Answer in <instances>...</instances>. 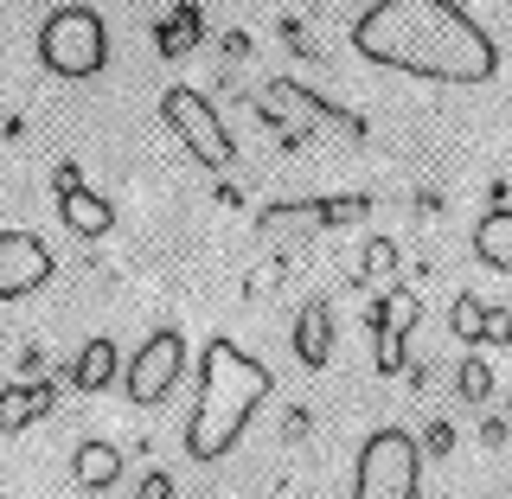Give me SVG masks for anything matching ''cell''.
<instances>
[{
  "label": "cell",
  "mask_w": 512,
  "mask_h": 499,
  "mask_svg": "<svg viewBox=\"0 0 512 499\" xmlns=\"http://www.w3.org/2000/svg\"><path fill=\"white\" fill-rule=\"evenodd\" d=\"M269 391H276V378H269L263 359H250L237 340H212L199 359V397H192L186 416V455L224 461L256 423V410L269 404Z\"/></svg>",
  "instance_id": "obj_2"
},
{
  "label": "cell",
  "mask_w": 512,
  "mask_h": 499,
  "mask_svg": "<svg viewBox=\"0 0 512 499\" xmlns=\"http://www.w3.org/2000/svg\"><path fill=\"white\" fill-rule=\"evenodd\" d=\"M352 499H423V442L410 429H372L359 442Z\"/></svg>",
  "instance_id": "obj_4"
},
{
  "label": "cell",
  "mask_w": 512,
  "mask_h": 499,
  "mask_svg": "<svg viewBox=\"0 0 512 499\" xmlns=\"http://www.w3.org/2000/svg\"><path fill=\"white\" fill-rule=\"evenodd\" d=\"M455 333H461V340H474V333H480V308H474V301H461V308H455Z\"/></svg>",
  "instance_id": "obj_15"
},
{
  "label": "cell",
  "mask_w": 512,
  "mask_h": 499,
  "mask_svg": "<svg viewBox=\"0 0 512 499\" xmlns=\"http://www.w3.org/2000/svg\"><path fill=\"white\" fill-rule=\"evenodd\" d=\"M461 391L480 397V391H487V372H480V365H461Z\"/></svg>",
  "instance_id": "obj_17"
},
{
  "label": "cell",
  "mask_w": 512,
  "mask_h": 499,
  "mask_svg": "<svg viewBox=\"0 0 512 499\" xmlns=\"http://www.w3.org/2000/svg\"><path fill=\"white\" fill-rule=\"evenodd\" d=\"M116 372H122V359H116V340H103V333H96V340L77 352V372H71V384L84 397H103L109 384H116Z\"/></svg>",
  "instance_id": "obj_11"
},
{
  "label": "cell",
  "mask_w": 512,
  "mask_h": 499,
  "mask_svg": "<svg viewBox=\"0 0 512 499\" xmlns=\"http://www.w3.org/2000/svg\"><path fill=\"white\" fill-rule=\"evenodd\" d=\"M359 58L384 71L423 77V84H493L500 71V45L474 20L461 0H372L352 20Z\"/></svg>",
  "instance_id": "obj_1"
},
{
  "label": "cell",
  "mask_w": 512,
  "mask_h": 499,
  "mask_svg": "<svg viewBox=\"0 0 512 499\" xmlns=\"http://www.w3.org/2000/svg\"><path fill=\"white\" fill-rule=\"evenodd\" d=\"M58 410V378H20L0 391V436H13V429L39 423V416Z\"/></svg>",
  "instance_id": "obj_8"
},
{
  "label": "cell",
  "mask_w": 512,
  "mask_h": 499,
  "mask_svg": "<svg viewBox=\"0 0 512 499\" xmlns=\"http://www.w3.org/2000/svg\"><path fill=\"white\" fill-rule=\"evenodd\" d=\"M71 468H77V487L103 493V487H116V480H122V448L116 442H84Z\"/></svg>",
  "instance_id": "obj_12"
},
{
  "label": "cell",
  "mask_w": 512,
  "mask_h": 499,
  "mask_svg": "<svg viewBox=\"0 0 512 499\" xmlns=\"http://www.w3.org/2000/svg\"><path fill=\"white\" fill-rule=\"evenodd\" d=\"M141 499H173V480H167V474H160V468H154L148 480H141Z\"/></svg>",
  "instance_id": "obj_16"
},
{
  "label": "cell",
  "mask_w": 512,
  "mask_h": 499,
  "mask_svg": "<svg viewBox=\"0 0 512 499\" xmlns=\"http://www.w3.org/2000/svg\"><path fill=\"white\" fill-rule=\"evenodd\" d=\"M58 218H64L71 237H109L116 231V205H109L103 192H90V186H64L58 192Z\"/></svg>",
  "instance_id": "obj_9"
},
{
  "label": "cell",
  "mask_w": 512,
  "mask_h": 499,
  "mask_svg": "<svg viewBox=\"0 0 512 499\" xmlns=\"http://www.w3.org/2000/svg\"><path fill=\"white\" fill-rule=\"evenodd\" d=\"M160 122L173 128V135L186 141V154L192 160H205L212 173H224L237 160V141H231V128H224V116L212 103H205V90H192V84H173L167 96H160Z\"/></svg>",
  "instance_id": "obj_5"
},
{
  "label": "cell",
  "mask_w": 512,
  "mask_h": 499,
  "mask_svg": "<svg viewBox=\"0 0 512 499\" xmlns=\"http://www.w3.org/2000/svg\"><path fill=\"white\" fill-rule=\"evenodd\" d=\"M295 359L308 365V372H320V365L333 359V308L327 301H308L295 320Z\"/></svg>",
  "instance_id": "obj_10"
},
{
  "label": "cell",
  "mask_w": 512,
  "mask_h": 499,
  "mask_svg": "<svg viewBox=\"0 0 512 499\" xmlns=\"http://www.w3.org/2000/svg\"><path fill=\"white\" fill-rule=\"evenodd\" d=\"M474 250H480L487 269H512V212L506 205H493V212L474 224Z\"/></svg>",
  "instance_id": "obj_13"
},
{
  "label": "cell",
  "mask_w": 512,
  "mask_h": 499,
  "mask_svg": "<svg viewBox=\"0 0 512 499\" xmlns=\"http://www.w3.org/2000/svg\"><path fill=\"white\" fill-rule=\"evenodd\" d=\"M180 372H186V340L173 327H160V333H148V346L128 359V372H122V391H128V404H167L173 397V384H180Z\"/></svg>",
  "instance_id": "obj_6"
},
{
  "label": "cell",
  "mask_w": 512,
  "mask_h": 499,
  "mask_svg": "<svg viewBox=\"0 0 512 499\" xmlns=\"http://www.w3.org/2000/svg\"><path fill=\"white\" fill-rule=\"evenodd\" d=\"M39 64L64 84H84L109 64V26L96 7H52L39 26Z\"/></svg>",
  "instance_id": "obj_3"
},
{
  "label": "cell",
  "mask_w": 512,
  "mask_h": 499,
  "mask_svg": "<svg viewBox=\"0 0 512 499\" xmlns=\"http://www.w3.org/2000/svg\"><path fill=\"white\" fill-rule=\"evenodd\" d=\"M52 282V250L32 231H0V301H26Z\"/></svg>",
  "instance_id": "obj_7"
},
{
  "label": "cell",
  "mask_w": 512,
  "mask_h": 499,
  "mask_svg": "<svg viewBox=\"0 0 512 499\" xmlns=\"http://www.w3.org/2000/svg\"><path fill=\"white\" fill-rule=\"evenodd\" d=\"M192 32H199V13H192V7H186V13H180V20H173L167 32H160V52H167V58H180V52H186V45H192Z\"/></svg>",
  "instance_id": "obj_14"
}]
</instances>
